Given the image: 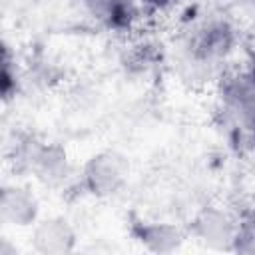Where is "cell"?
Returning a JSON list of instances; mask_svg holds the SVG:
<instances>
[{
    "instance_id": "obj_1",
    "label": "cell",
    "mask_w": 255,
    "mask_h": 255,
    "mask_svg": "<svg viewBox=\"0 0 255 255\" xmlns=\"http://www.w3.org/2000/svg\"><path fill=\"white\" fill-rule=\"evenodd\" d=\"M237 46V28L217 12L191 18L179 36V64L191 74L211 76L227 64Z\"/></svg>"
},
{
    "instance_id": "obj_2",
    "label": "cell",
    "mask_w": 255,
    "mask_h": 255,
    "mask_svg": "<svg viewBox=\"0 0 255 255\" xmlns=\"http://www.w3.org/2000/svg\"><path fill=\"white\" fill-rule=\"evenodd\" d=\"M129 179V161L124 153L106 149L94 153L80 171V185L86 193L106 199L118 195Z\"/></svg>"
},
{
    "instance_id": "obj_3",
    "label": "cell",
    "mask_w": 255,
    "mask_h": 255,
    "mask_svg": "<svg viewBox=\"0 0 255 255\" xmlns=\"http://www.w3.org/2000/svg\"><path fill=\"white\" fill-rule=\"evenodd\" d=\"M239 213H231L219 205H205L191 221V233L207 247L231 249Z\"/></svg>"
},
{
    "instance_id": "obj_4",
    "label": "cell",
    "mask_w": 255,
    "mask_h": 255,
    "mask_svg": "<svg viewBox=\"0 0 255 255\" xmlns=\"http://www.w3.org/2000/svg\"><path fill=\"white\" fill-rule=\"evenodd\" d=\"M0 217L10 227H32L40 219V203L36 193L20 183H8L0 193Z\"/></svg>"
},
{
    "instance_id": "obj_5",
    "label": "cell",
    "mask_w": 255,
    "mask_h": 255,
    "mask_svg": "<svg viewBox=\"0 0 255 255\" xmlns=\"http://www.w3.org/2000/svg\"><path fill=\"white\" fill-rule=\"evenodd\" d=\"M30 241L36 253L42 255H64L76 247V231L72 223L60 215L42 217L32 225Z\"/></svg>"
},
{
    "instance_id": "obj_6",
    "label": "cell",
    "mask_w": 255,
    "mask_h": 255,
    "mask_svg": "<svg viewBox=\"0 0 255 255\" xmlns=\"http://www.w3.org/2000/svg\"><path fill=\"white\" fill-rule=\"evenodd\" d=\"M80 6L110 32H133L143 10L137 0H78Z\"/></svg>"
},
{
    "instance_id": "obj_7",
    "label": "cell",
    "mask_w": 255,
    "mask_h": 255,
    "mask_svg": "<svg viewBox=\"0 0 255 255\" xmlns=\"http://www.w3.org/2000/svg\"><path fill=\"white\" fill-rule=\"evenodd\" d=\"M135 241L147 251L169 253L181 247L185 233L169 221H137L131 229Z\"/></svg>"
},
{
    "instance_id": "obj_8",
    "label": "cell",
    "mask_w": 255,
    "mask_h": 255,
    "mask_svg": "<svg viewBox=\"0 0 255 255\" xmlns=\"http://www.w3.org/2000/svg\"><path fill=\"white\" fill-rule=\"evenodd\" d=\"M161 46L151 38H135L126 52V66L133 72H149L161 62Z\"/></svg>"
},
{
    "instance_id": "obj_9",
    "label": "cell",
    "mask_w": 255,
    "mask_h": 255,
    "mask_svg": "<svg viewBox=\"0 0 255 255\" xmlns=\"http://www.w3.org/2000/svg\"><path fill=\"white\" fill-rule=\"evenodd\" d=\"M231 251L255 255V213L253 211H241L239 213Z\"/></svg>"
},
{
    "instance_id": "obj_10",
    "label": "cell",
    "mask_w": 255,
    "mask_h": 255,
    "mask_svg": "<svg viewBox=\"0 0 255 255\" xmlns=\"http://www.w3.org/2000/svg\"><path fill=\"white\" fill-rule=\"evenodd\" d=\"M20 84H22V76L18 74L16 62H12L10 50L6 46L4 48V66H2V96H4V100H10L16 94V90L20 88Z\"/></svg>"
},
{
    "instance_id": "obj_11",
    "label": "cell",
    "mask_w": 255,
    "mask_h": 255,
    "mask_svg": "<svg viewBox=\"0 0 255 255\" xmlns=\"http://www.w3.org/2000/svg\"><path fill=\"white\" fill-rule=\"evenodd\" d=\"M179 0H137L139 8L147 14H157V12H165L169 8H173Z\"/></svg>"
},
{
    "instance_id": "obj_12",
    "label": "cell",
    "mask_w": 255,
    "mask_h": 255,
    "mask_svg": "<svg viewBox=\"0 0 255 255\" xmlns=\"http://www.w3.org/2000/svg\"><path fill=\"white\" fill-rule=\"evenodd\" d=\"M239 4L241 10L249 12V14H255V0H235Z\"/></svg>"
},
{
    "instance_id": "obj_13",
    "label": "cell",
    "mask_w": 255,
    "mask_h": 255,
    "mask_svg": "<svg viewBox=\"0 0 255 255\" xmlns=\"http://www.w3.org/2000/svg\"><path fill=\"white\" fill-rule=\"evenodd\" d=\"M245 70H247V74H249V78L255 82V54L251 56V60L247 62V66H245Z\"/></svg>"
}]
</instances>
